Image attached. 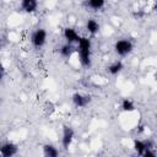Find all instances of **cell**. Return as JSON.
<instances>
[{"instance_id": "6da1fadb", "label": "cell", "mask_w": 157, "mask_h": 157, "mask_svg": "<svg viewBox=\"0 0 157 157\" xmlns=\"http://www.w3.org/2000/svg\"><path fill=\"white\" fill-rule=\"evenodd\" d=\"M76 53L78 61L83 67H90L92 63V42L88 37H81L77 45Z\"/></svg>"}, {"instance_id": "7a4b0ae2", "label": "cell", "mask_w": 157, "mask_h": 157, "mask_svg": "<svg viewBox=\"0 0 157 157\" xmlns=\"http://www.w3.org/2000/svg\"><path fill=\"white\" fill-rule=\"evenodd\" d=\"M113 49L118 56H126L132 52L134 43L128 38H120L114 43Z\"/></svg>"}, {"instance_id": "3957f363", "label": "cell", "mask_w": 157, "mask_h": 157, "mask_svg": "<svg viewBox=\"0 0 157 157\" xmlns=\"http://www.w3.org/2000/svg\"><path fill=\"white\" fill-rule=\"evenodd\" d=\"M48 33L44 28H37L31 36V43L36 49H40L47 43Z\"/></svg>"}, {"instance_id": "277c9868", "label": "cell", "mask_w": 157, "mask_h": 157, "mask_svg": "<svg viewBox=\"0 0 157 157\" xmlns=\"http://www.w3.org/2000/svg\"><path fill=\"white\" fill-rule=\"evenodd\" d=\"M74 139H75V130L69 125H64L63 131H61V146H63V148L69 150V147L74 142Z\"/></svg>"}, {"instance_id": "5b68a950", "label": "cell", "mask_w": 157, "mask_h": 157, "mask_svg": "<svg viewBox=\"0 0 157 157\" xmlns=\"http://www.w3.org/2000/svg\"><path fill=\"white\" fill-rule=\"evenodd\" d=\"M92 98L90 94L81 93V92H75L71 96V102L76 108H85L91 103Z\"/></svg>"}, {"instance_id": "8992f818", "label": "cell", "mask_w": 157, "mask_h": 157, "mask_svg": "<svg viewBox=\"0 0 157 157\" xmlns=\"http://www.w3.org/2000/svg\"><path fill=\"white\" fill-rule=\"evenodd\" d=\"M18 152V147L12 141H5L0 146V156L1 157H13Z\"/></svg>"}, {"instance_id": "52a82bcc", "label": "cell", "mask_w": 157, "mask_h": 157, "mask_svg": "<svg viewBox=\"0 0 157 157\" xmlns=\"http://www.w3.org/2000/svg\"><path fill=\"white\" fill-rule=\"evenodd\" d=\"M63 37L66 40V43H70V44H77L81 38V36L77 33V31L72 27H65L63 29Z\"/></svg>"}, {"instance_id": "ba28073f", "label": "cell", "mask_w": 157, "mask_h": 157, "mask_svg": "<svg viewBox=\"0 0 157 157\" xmlns=\"http://www.w3.org/2000/svg\"><path fill=\"white\" fill-rule=\"evenodd\" d=\"M150 147H153L152 142L150 140H140V139H135L132 141V148L134 151L139 155V156H144L145 151Z\"/></svg>"}, {"instance_id": "9c48e42d", "label": "cell", "mask_w": 157, "mask_h": 157, "mask_svg": "<svg viewBox=\"0 0 157 157\" xmlns=\"http://www.w3.org/2000/svg\"><path fill=\"white\" fill-rule=\"evenodd\" d=\"M38 0H21L20 1V7L23 12L26 13H34L38 10Z\"/></svg>"}, {"instance_id": "30bf717a", "label": "cell", "mask_w": 157, "mask_h": 157, "mask_svg": "<svg viewBox=\"0 0 157 157\" xmlns=\"http://www.w3.org/2000/svg\"><path fill=\"white\" fill-rule=\"evenodd\" d=\"M124 69V64L121 60H115L113 63H110L108 66H107V72L112 76H118Z\"/></svg>"}, {"instance_id": "8fae6325", "label": "cell", "mask_w": 157, "mask_h": 157, "mask_svg": "<svg viewBox=\"0 0 157 157\" xmlns=\"http://www.w3.org/2000/svg\"><path fill=\"white\" fill-rule=\"evenodd\" d=\"M85 27H86V31L91 36H96L101 29V26H99V23L96 18H88L85 23Z\"/></svg>"}, {"instance_id": "7c38bea8", "label": "cell", "mask_w": 157, "mask_h": 157, "mask_svg": "<svg viewBox=\"0 0 157 157\" xmlns=\"http://www.w3.org/2000/svg\"><path fill=\"white\" fill-rule=\"evenodd\" d=\"M75 52H76V49L74 48V44H70V43L63 44V45L60 47V49H59V53H60V55H61L64 59H70V58L74 55Z\"/></svg>"}, {"instance_id": "4fadbf2b", "label": "cell", "mask_w": 157, "mask_h": 157, "mask_svg": "<svg viewBox=\"0 0 157 157\" xmlns=\"http://www.w3.org/2000/svg\"><path fill=\"white\" fill-rule=\"evenodd\" d=\"M120 108H121V110L123 112H126V113H131V112H134L135 110V103H134V101L131 99V98H128V97H125V98H123L121 99V102H120Z\"/></svg>"}, {"instance_id": "5bb4252c", "label": "cell", "mask_w": 157, "mask_h": 157, "mask_svg": "<svg viewBox=\"0 0 157 157\" xmlns=\"http://www.w3.org/2000/svg\"><path fill=\"white\" fill-rule=\"evenodd\" d=\"M42 150H43V155L45 157H58L59 156L58 148L52 144H44Z\"/></svg>"}, {"instance_id": "9a60e30c", "label": "cell", "mask_w": 157, "mask_h": 157, "mask_svg": "<svg viewBox=\"0 0 157 157\" xmlns=\"http://www.w3.org/2000/svg\"><path fill=\"white\" fill-rule=\"evenodd\" d=\"M105 5V0H87V6L93 11H98L103 9Z\"/></svg>"}, {"instance_id": "2e32d148", "label": "cell", "mask_w": 157, "mask_h": 157, "mask_svg": "<svg viewBox=\"0 0 157 157\" xmlns=\"http://www.w3.org/2000/svg\"><path fill=\"white\" fill-rule=\"evenodd\" d=\"M155 156H156V152L153 151V147L147 148L145 151V153H144V157H155Z\"/></svg>"}, {"instance_id": "e0dca14e", "label": "cell", "mask_w": 157, "mask_h": 157, "mask_svg": "<svg viewBox=\"0 0 157 157\" xmlns=\"http://www.w3.org/2000/svg\"><path fill=\"white\" fill-rule=\"evenodd\" d=\"M153 77H155V81H156V82H157V71H156V72H155V75H153Z\"/></svg>"}, {"instance_id": "ac0fdd59", "label": "cell", "mask_w": 157, "mask_h": 157, "mask_svg": "<svg viewBox=\"0 0 157 157\" xmlns=\"http://www.w3.org/2000/svg\"><path fill=\"white\" fill-rule=\"evenodd\" d=\"M155 9H157V0H155V6H153Z\"/></svg>"}]
</instances>
